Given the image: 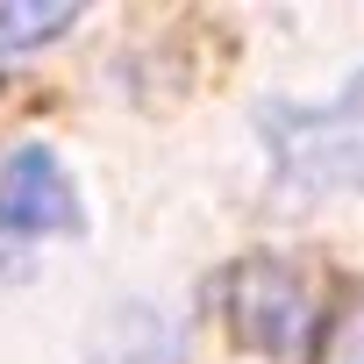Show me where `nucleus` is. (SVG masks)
<instances>
[{
  "mask_svg": "<svg viewBox=\"0 0 364 364\" xmlns=\"http://www.w3.org/2000/svg\"><path fill=\"white\" fill-rule=\"evenodd\" d=\"M0 229L8 236H65V229H79L72 178L58 171V157L43 143H29V150H15L0 164Z\"/></svg>",
  "mask_w": 364,
  "mask_h": 364,
  "instance_id": "7ed1b4c3",
  "label": "nucleus"
},
{
  "mask_svg": "<svg viewBox=\"0 0 364 364\" xmlns=\"http://www.w3.org/2000/svg\"><path fill=\"white\" fill-rule=\"evenodd\" d=\"M72 22H79L72 0H8V8H0V65H8V58H29L36 43L65 36Z\"/></svg>",
  "mask_w": 364,
  "mask_h": 364,
  "instance_id": "20e7f679",
  "label": "nucleus"
},
{
  "mask_svg": "<svg viewBox=\"0 0 364 364\" xmlns=\"http://www.w3.org/2000/svg\"><path fill=\"white\" fill-rule=\"evenodd\" d=\"M222 307H229L236 343H250V350H264V357H300L307 336H314V293H307V279H300L293 264H279V257L236 264Z\"/></svg>",
  "mask_w": 364,
  "mask_h": 364,
  "instance_id": "f03ea898",
  "label": "nucleus"
},
{
  "mask_svg": "<svg viewBox=\"0 0 364 364\" xmlns=\"http://www.w3.org/2000/svg\"><path fill=\"white\" fill-rule=\"evenodd\" d=\"M264 143L300 193H350L364 186V72L343 86L336 107H272Z\"/></svg>",
  "mask_w": 364,
  "mask_h": 364,
  "instance_id": "f257e3e1",
  "label": "nucleus"
}]
</instances>
